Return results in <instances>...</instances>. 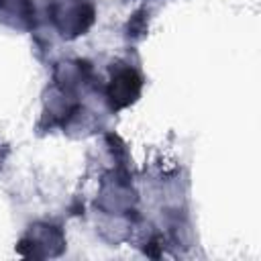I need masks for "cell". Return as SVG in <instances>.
<instances>
[{
	"label": "cell",
	"instance_id": "cell-1",
	"mask_svg": "<svg viewBox=\"0 0 261 261\" xmlns=\"http://www.w3.org/2000/svg\"><path fill=\"white\" fill-rule=\"evenodd\" d=\"M47 18L59 37L71 41L88 33L96 10L90 0H47Z\"/></svg>",
	"mask_w": 261,
	"mask_h": 261
},
{
	"label": "cell",
	"instance_id": "cell-2",
	"mask_svg": "<svg viewBox=\"0 0 261 261\" xmlns=\"http://www.w3.org/2000/svg\"><path fill=\"white\" fill-rule=\"evenodd\" d=\"M143 90V75L128 63H116L110 69V80L104 86V102L112 112L137 102Z\"/></svg>",
	"mask_w": 261,
	"mask_h": 261
},
{
	"label": "cell",
	"instance_id": "cell-3",
	"mask_svg": "<svg viewBox=\"0 0 261 261\" xmlns=\"http://www.w3.org/2000/svg\"><path fill=\"white\" fill-rule=\"evenodd\" d=\"M65 249V234L61 226L51 222H37L29 226L18 243V253L27 257H57Z\"/></svg>",
	"mask_w": 261,
	"mask_h": 261
},
{
	"label": "cell",
	"instance_id": "cell-4",
	"mask_svg": "<svg viewBox=\"0 0 261 261\" xmlns=\"http://www.w3.org/2000/svg\"><path fill=\"white\" fill-rule=\"evenodd\" d=\"M35 22V0H0V24L14 31H31Z\"/></svg>",
	"mask_w": 261,
	"mask_h": 261
}]
</instances>
